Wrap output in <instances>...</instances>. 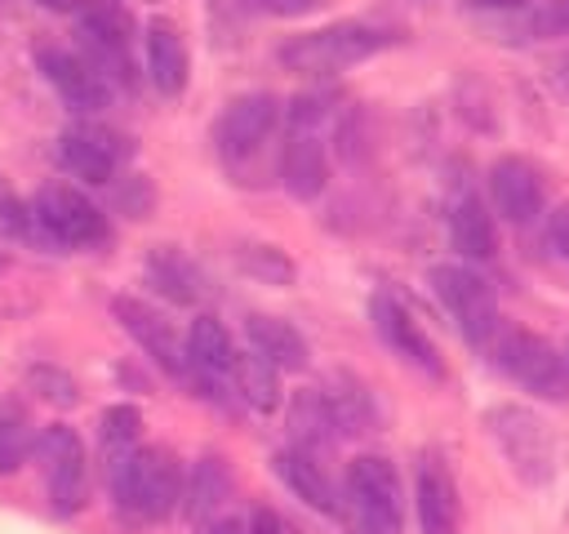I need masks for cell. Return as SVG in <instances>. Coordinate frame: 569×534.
<instances>
[{"label": "cell", "instance_id": "obj_25", "mask_svg": "<svg viewBox=\"0 0 569 534\" xmlns=\"http://www.w3.org/2000/svg\"><path fill=\"white\" fill-rule=\"evenodd\" d=\"M231 383H236V396L258 414H271L280 405V369L267 365L258 352H236Z\"/></svg>", "mask_w": 569, "mask_h": 534}, {"label": "cell", "instance_id": "obj_1", "mask_svg": "<svg viewBox=\"0 0 569 534\" xmlns=\"http://www.w3.org/2000/svg\"><path fill=\"white\" fill-rule=\"evenodd\" d=\"M107 485L116 512L129 525H156L182 503V467L164 445H138L120 458H107Z\"/></svg>", "mask_w": 569, "mask_h": 534}, {"label": "cell", "instance_id": "obj_7", "mask_svg": "<svg viewBox=\"0 0 569 534\" xmlns=\"http://www.w3.org/2000/svg\"><path fill=\"white\" fill-rule=\"evenodd\" d=\"M427 280H431L436 298L445 303V312L453 316V325L467 343L480 347L498 334V325H502L498 320V294L480 271H471L462 263H440V267H431Z\"/></svg>", "mask_w": 569, "mask_h": 534}, {"label": "cell", "instance_id": "obj_32", "mask_svg": "<svg viewBox=\"0 0 569 534\" xmlns=\"http://www.w3.org/2000/svg\"><path fill=\"white\" fill-rule=\"evenodd\" d=\"M529 31L538 40H556V36H569V0H542Z\"/></svg>", "mask_w": 569, "mask_h": 534}, {"label": "cell", "instance_id": "obj_35", "mask_svg": "<svg viewBox=\"0 0 569 534\" xmlns=\"http://www.w3.org/2000/svg\"><path fill=\"white\" fill-rule=\"evenodd\" d=\"M244 525H249V534H284V530H280V516H276L271 507H253V516H249Z\"/></svg>", "mask_w": 569, "mask_h": 534}, {"label": "cell", "instance_id": "obj_17", "mask_svg": "<svg viewBox=\"0 0 569 534\" xmlns=\"http://www.w3.org/2000/svg\"><path fill=\"white\" fill-rule=\"evenodd\" d=\"M280 182L293 200H316L329 182V156L316 129H293L280 151Z\"/></svg>", "mask_w": 569, "mask_h": 534}, {"label": "cell", "instance_id": "obj_9", "mask_svg": "<svg viewBox=\"0 0 569 534\" xmlns=\"http://www.w3.org/2000/svg\"><path fill=\"white\" fill-rule=\"evenodd\" d=\"M53 156H58V165H62L71 178L102 187V182H111L116 169L133 156V142H129L124 134L107 129V125H76V129H67V134L58 138Z\"/></svg>", "mask_w": 569, "mask_h": 534}, {"label": "cell", "instance_id": "obj_10", "mask_svg": "<svg viewBox=\"0 0 569 534\" xmlns=\"http://www.w3.org/2000/svg\"><path fill=\"white\" fill-rule=\"evenodd\" d=\"M36 71L44 76V85L80 116H93L111 102V85L67 44H53V40H40L36 44Z\"/></svg>", "mask_w": 569, "mask_h": 534}, {"label": "cell", "instance_id": "obj_13", "mask_svg": "<svg viewBox=\"0 0 569 534\" xmlns=\"http://www.w3.org/2000/svg\"><path fill=\"white\" fill-rule=\"evenodd\" d=\"M111 316L120 320V329L164 369V374H173V378H187V369H191V360H187V343L173 334V325L156 312V307H147L142 298H129V294H120V298H111Z\"/></svg>", "mask_w": 569, "mask_h": 534}, {"label": "cell", "instance_id": "obj_33", "mask_svg": "<svg viewBox=\"0 0 569 534\" xmlns=\"http://www.w3.org/2000/svg\"><path fill=\"white\" fill-rule=\"evenodd\" d=\"M329 0H240V9L249 13H267V18H302V13H316L325 9Z\"/></svg>", "mask_w": 569, "mask_h": 534}, {"label": "cell", "instance_id": "obj_24", "mask_svg": "<svg viewBox=\"0 0 569 534\" xmlns=\"http://www.w3.org/2000/svg\"><path fill=\"white\" fill-rule=\"evenodd\" d=\"M187 378L191 374H209V378H227L231 365H236V347H231V334L222 329L218 316H196L191 329H187Z\"/></svg>", "mask_w": 569, "mask_h": 534}, {"label": "cell", "instance_id": "obj_20", "mask_svg": "<svg viewBox=\"0 0 569 534\" xmlns=\"http://www.w3.org/2000/svg\"><path fill=\"white\" fill-rule=\"evenodd\" d=\"M449 240L462 258L471 263H489L498 254V227H493V214L485 209L480 196L462 191L453 205H449Z\"/></svg>", "mask_w": 569, "mask_h": 534}, {"label": "cell", "instance_id": "obj_30", "mask_svg": "<svg viewBox=\"0 0 569 534\" xmlns=\"http://www.w3.org/2000/svg\"><path fill=\"white\" fill-rule=\"evenodd\" d=\"M98 436H102V449H107L111 458L138 449L142 409H138V405H107V409H102V423H98Z\"/></svg>", "mask_w": 569, "mask_h": 534}, {"label": "cell", "instance_id": "obj_5", "mask_svg": "<svg viewBox=\"0 0 569 534\" xmlns=\"http://www.w3.org/2000/svg\"><path fill=\"white\" fill-rule=\"evenodd\" d=\"M27 214H31L27 231H40L49 245H62V249H93L111 236L107 214L71 182H44L31 196Z\"/></svg>", "mask_w": 569, "mask_h": 534}, {"label": "cell", "instance_id": "obj_19", "mask_svg": "<svg viewBox=\"0 0 569 534\" xmlns=\"http://www.w3.org/2000/svg\"><path fill=\"white\" fill-rule=\"evenodd\" d=\"M271 467H276V476L289 485V494L302 498L307 507H316V512H325V516H338V512H342L338 490H333V481L325 476V467L316 463V454L289 445V449H280V454L271 458Z\"/></svg>", "mask_w": 569, "mask_h": 534}, {"label": "cell", "instance_id": "obj_3", "mask_svg": "<svg viewBox=\"0 0 569 534\" xmlns=\"http://www.w3.org/2000/svg\"><path fill=\"white\" fill-rule=\"evenodd\" d=\"M347 516L356 534H400L405 530V490L400 472L382 454H360L347 463Z\"/></svg>", "mask_w": 569, "mask_h": 534}, {"label": "cell", "instance_id": "obj_18", "mask_svg": "<svg viewBox=\"0 0 569 534\" xmlns=\"http://www.w3.org/2000/svg\"><path fill=\"white\" fill-rule=\"evenodd\" d=\"M244 334H249V347H253L267 365H276L280 374H298V369H307V360H311L307 338H302L289 320H280V316L253 312V316L244 320Z\"/></svg>", "mask_w": 569, "mask_h": 534}, {"label": "cell", "instance_id": "obj_6", "mask_svg": "<svg viewBox=\"0 0 569 534\" xmlns=\"http://www.w3.org/2000/svg\"><path fill=\"white\" fill-rule=\"evenodd\" d=\"M493 356H498V369H507L525 392H533L542 400H565L569 396V365L542 334L520 329V325H507V329L498 325Z\"/></svg>", "mask_w": 569, "mask_h": 534}, {"label": "cell", "instance_id": "obj_31", "mask_svg": "<svg viewBox=\"0 0 569 534\" xmlns=\"http://www.w3.org/2000/svg\"><path fill=\"white\" fill-rule=\"evenodd\" d=\"M27 387L40 396V400H49V405H62V409H71L76 400H80V387H76V378L67 374V369H58V365H31L27 369Z\"/></svg>", "mask_w": 569, "mask_h": 534}, {"label": "cell", "instance_id": "obj_8", "mask_svg": "<svg viewBox=\"0 0 569 534\" xmlns=\"http://www.w3.org/2000/svg\"><path fill=\"white\" fill-rule=\"evenodd\" d=\"M31 454L40 458L49 507L58 516H76L84 507V494H89V463H84V445H80L76 427H67V423L44 427L36 436V449Z\"/></svg>", "mask_w": 569, "mask_h": 534}, {"label": "cell", "instance_id": "obj_11", "mask_svg": "<svg viewBox=\"0 0 569 534\" xmlns=\"http://www.w3.org/2000/svg\"><path fill=\"white\" fill-rule=\"evenodd\" d=\"M369 320H373L378 338H382L400 360H409V365H413V369H422L427 378H445V360H440V352H436L431 334L413 320V312H409L396 294L378 289V294L369 298Z\"/></svg>", "mask_w": 569, "mask_h": 534}, {"label": "cell", "instance_id": "obj_37", "mask_svg": "<svg viewBox=\"0 0 569 534\" xmlns=\"http://www.w3.org/2000/svg\"><path fill=\"white\" fill-rule=\"evenodd\" d=\"M40 9H49V13H80V4L84 0H36Z\"/></svg>", "mask_w": 569, "mask_h": 534}, {"label": "cell", "instance_id": "obj_39", "mask_svg": "<svg viewBox=\"0 0 569 534\" xmlns=\"http://www.w3.org/2000/svg\"><path fill=\"white\" fill-rule=\"evenodd\" d=\"M4 267H9V254H4V249H0V271H4Z\"/></svg>", "mask_w": 569, "mask_h": 534}, {"label": "cell", "instance_id": "obj_2", "mask_svg": "<svg viewBox=\"0 0 569 534\" xmlns=\"http://www.w3.org/2000/svg\"><path fill=\"white\" fill-rule=\"evenodd\" d=\"M400 36L391 27H378V22H329L320 31H302L293 40L280 44V62L289 71H302V76H333V71H347L382 49H391Z\"/></svg>", "mask_w": 569, "mask_h": 534}, {"label": "cell", "instance_id": "obj_4", "mask_svg": "<svg viewBox=\"0 0 569 534\" xmlns=\"http://www.w3.org/2000/svg\"><path fill=\"white\" fill-rule=\"evenodd\" d=\"M485 427H489L498 454L507 458V467L525 485H547L556 476V436L542 423V414H533L529 405L502 400V405L485 409Z\"/></svg>", "mask_w": 569, "mask_h": 534}, {"label": "cell", "instance_id": "obj_23", "mask_svg": "<svg viewBox=\"0 0 569 534\" xmlns=\"http://www.w3.org/2000/svg\"><path fill=\"white\" fill-rule=\"evenodd\" d=\"M289 436H293V449H307V454H320L342 436L333 414H329V400L320 396V387L293 392V400H289Z\"/></svg>", "mask_w": 569, "mask_h": 534}, {"label": "cell", "instance_id": "obj_27", "mask_svg": "<svg viewBox=\"0 0 569 534\" xmlns=\"http://www.w3.org/2000/svg\"><path fill=\"white\" fill-rule=\"evenodd\" d=\"M227 494H231V472H227V463H222L218 454H204V458L196 463L187 490H182V507H187L191 521H204L209 512L222 507Z\"/></svg>", "mask_w": 569, "mask_h": 534}, {"label": "cell", "instance_id": "obj_36", "mask_svg": "<svg viewBox=\"0 0 569 534\" xmlns=\"http://www.w3.org/2000/svg\"><path fill=\"white\" fill-rule=\"evenodd\" d=\"M209 534H249V525H244V521H236V516H222V521H213V525H209Z\"/></svg>", "mask_w": 569, "mask_h": 534}, {"label": "cell", "instance_id": "obj_12", "mask_svg": "<svg viewBox=\"0 0 569 534\" xmlns=\"http://www.w3.org/2000/svg\"><path fill=\"white\" fill-rule=\"evenodd\" d=\"M276 120H280V102L271 93H240V98H231L227 111L213 125V138H218L222 160L227 165H240V160L258 156L262 142L271 138Z\"/></svg>", "mask_w": 569, "mask_h": 534}, {"label": "cell", "instance_id": "obj_15", "mask_svg": "<svg viewBox=\"0 0 569 534\" xmlns=\"http://www.w3.org/2000/svg\"><path fill=\"white\" fill-rule=\"evenodd\" d=\"M413 507H418L422 534H458V525H462V503H458L453 472H449V463H445L440 454H427V458L418 463Z\"/></svg>", "mask_w": 569, "mask_h": 534}, {"label": "cell", "instance_id": "obj_16", "mask_svg": "<svg viewBox=\"0 0 569 534\" xmlns=\"http://www.w3.org/2000/svg\"><path fill=\"white\" fill-rule=\"evenodd\" d=\"M142 49H147V76H151V85L164 98H178L187 89V80H191V58H187L182 31L169 18H151Z\"/></svg>", "mask_w": 569, "mask_h": 534}, {"label": "cell", "instance_id": "obj_28", "mask_svg": "<svg viewBox=\"0 0 569 534\" xmlns=\"http://www.w3.org/2000/svg\"><path fill=\"white\" fill-rule=\"evenodd\" d=\"M236 267L258 285H293V276H298L293 258L280 245H262V240H240L236 245Z\"/></svg>", "mask_w": 569, "mask_h": 534}, {"label": "cell", "instance_id": "obj_38", "mask_svg": "<svg viewBox=\"0 0 569 534\" xmlns=\"http://www.w3.org/2000/svg\"><path fill=\"white\" fill-rule=\"evenodd\" d=\"M471 9H520V4H529V0H467Z\"/></svg>", "mask_w": 569, "mask_h": 534}, {"label": "cell", "instance_id": "obj_22", "mask_svg": "<svg viewBox=\"0 0 569 534\" xmlns=\"http://www.w3.org/2000/svg\"><path fill=\"white\" fill-rule=\"evenodd\" d=\"M80 44L98 49V53H129L133 40V13L120 0H84L80 13Z\"/></svg>", "mask_w": 569, "mask_h": 534}, {"label": "cell", "instance_id": "obj_26", "mask_svg": "<svg viewBox=\"0 0 569 534\" xmlns=\"http://www.w3.org/2000/svg\"><path fill=\"white\" fill-rule=\"evenodd\" d=\"M320 396L329 400V414H333V423H338L342 436L369 432V423H373V396H369V387H365L360 378L333 374V378L320 387Z\"/></svg>", "mask_w": 569, "mask_h": 534}, {"label": "cell", "instance_id": "obj_14", "mask_svg": "<svg viewBox=\"0 0 569 534\" xmlns=\"http://www.w3.org/2000/svg\"><path fill=\"white\" fill-rule=\"evenodd\" d=\"M489 200L507 222H516V227L533 222L538 209H542V174H538V165L525 160V156H498L489 165Z\"/></svg>", "mask_w": 569, "mask_h": 534}, {"label": "cell", "instance_id": "obj_34", "mask_svg": "<svg viewBox=\"0 0 569 534\" xmlns=\"http://www.w3.org/2000/svg\"><path fill=\"white\" fill-rule=\"evenodd\" d=\"M547 231H551V245H556V249H560V254L569 258V200H565V205H560V209L551 214Z\"/></svg>", "mask_w": 569, "mask_h": 534}, {"label": "cell", "instance_id": "obj_21", "mask_svg": "<svg viewBox=\"0 0 569 534\" xmlns=\"http://www.w3.org/2000/svg\"><path fill=\"white\" fill-rule=\"evenodd\" d=\"M147 280L151 289H160L169 303H182V307L204 298V271L178 245H156L147 254Z\"/></svg>", "mask_w": 569, "mask_h": 534}, {"label": "cell", "instance_id": "obj_29", "mask_svg": "<svg viewBox=\"0 0 569 534\" xmlns=\"http://www.w3.org/2000/svg\"><path fill=\"white\" fill-rule=\"evenodd\" d=\"M31 449H36V436L22 400H0V476L18 472Z\"/></svg>", "mask_w": 569, "mask_h": 534}]
</instances>
